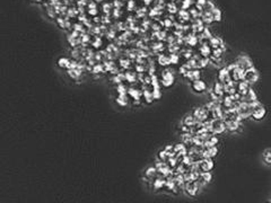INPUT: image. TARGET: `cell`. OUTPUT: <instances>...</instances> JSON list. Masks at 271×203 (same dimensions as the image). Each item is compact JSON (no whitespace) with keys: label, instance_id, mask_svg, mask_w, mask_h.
I'll list each match as a JSON object with an SVG mask.
<instances>
[{"label":"cell","instance_id":"cell-7","mask_svg":"<svg viewBox=\"0 0 271 203\" xmlns=\"http://www.w3.org/2000/svg\"><path fill=\"white\" fill-rule=\"evenodd\" d=\"M237 85L238 83H236V81H228L226 84H224V89H225V93L227 94V95H234L237 93Z\"/></svg>","mask_w":271,"mask_h":203},{"label":"cell","instance_id":"cell-24","mask_svg":"<svg viewBox=\"0 0 271 203\" xmlns=\"http://www.w3.org/2000/svg\"><path fill=\"white\" fill-rule=\"evenodd\" d=\"M156 173H157V168L149 167V168H147V171H146V173H145V175H146V177H148V178H153V177L156 175Z\"/></svg>","mask_w":271,"mask_h":203},{"label":"cell","instance_id":"cell-18","mask_svg":"<svg viewBox=\"0 0 271 203\" xmlns=\"http://www.w3.org/2000/svg\"><path fill=\"white\" fill-rule=\"evenodd\" d=\"M70 64H71V61L68 59V58H60L58 60V66L60 68H62V69H69L70 68Z\"/></svg>","mask_w":271,"mask_h":203},{"label":"cell","instance_id":"cell-2","mask_svg":"<svg viewBox=\"0 0 271 203\" xmlns=\"http://www.w3.org/2000/svg\"><path fill=\"white\" fill-rule=\"evenodd\" d=\"M260 78V73L259 71L255 69L254 67L253 68H250V69H247L245 70V76H244V80L246 81L249 85L251 84H255Z\"/></svg>","mask_w":271,"mask_h":203},{"label":"cell","instance_id":"cell-16","mask_svg":"<svg viewBox=\"0 0 271 203\" xmlns=\"http://www.w3.org/2000/svg\"><path fill=\"white\" fill-rule=\"evenodd\" d=\"M197 123H198V121L195 120V117L193 115H187L183 120V124L189 127H193Z\"/></svg>","mask_w":271,"mask_h":203},{"label":"cell","instance_id":"cell-32","mask_svg":"<svg viewBox=\"0 0 271 203\" xmlns=\"http://www.w3.org/2000/svg\"><path fill=\"white\" fill-rule=\"evenodd\" d=\"M168 9H170V12H177L175 4H170V5H168Z\"/></svg>","mask_w":271,"mask_h":203},{"label":"cell","instance_id":"cell-23","mask_svg":"<svg viewBox=\"0 0 271 203\" xmlns=\"http://www.w3.org/2000/svg\"><path fill=\"white\" fill-rule=\"evenodd\" d=\"M263 160L268 165H271V149H267L263 152Z\"/></svg>","mask_w":271,"mask_h":203},{"label":"cell","instance_id":"cell-26","mask_svg":"<svg viewBox=\"0 0 271 203\" xmlns=\"http://www.w3.org/2000/svg\"><path fill=\"white\" fill-rule=\"evenodd\" d=\"M212 16H214V22H220L221 20V12H220L219 9L216 8L212 12Z\"/></svg>","mask_w":271,"mask_h":203},{"label":"cell","instance_id":"cell-9","mask_svg":"<svg viewBox=\"0 0 271 203\" xmlns=\"http://www.w3.org/2000/svg\"><path fill=\"white\" fill-rule=\"evenodd\" d=\"M191 88L195 93H203L206 89H207V85H206V83H204L203 80L199 79V80H195V81L192 83Z\"/></svg>","mask_w":271,"mask_h":203},{"label":"cell","instance_id":"cell-8","mask_svg":"<svg viewBox=\"0 0 271 203\" xmlns=\"http://www.w3.org/2000/svg\"><path fill=\"white\" fill-rule=\"evenodd\" d=\"M231 73L228 71L227 68H223L219 70V73H218V81L223 83V84H226L228 81H231Z\"/></svg>","mask_w":271,"mask_h":203},{"label":"cell","instance_id":"cell-13","mask_svg":"<svg viewBox=\"0 0 271 203\" xmlns=\"http://www.w3.org/2000/svg\"><path fill=\"white\" fill-rule=\"evenodd\" d=\"M266 114H267V111H266V108L261 107V108H259V110H256V111L253 112V113H252L251 117H253L255 121H260V120H262L263 117L266 116Z\"/></svg>","mask_w":271,"mask_h":203},{"label":"cell","instance_id":"cell-4","mask_svg":"<svg viewBox=\"0 0 271 203\" xmlns=\"http://www.w3.org/2000/svg\"><path fill=\"white\" fill-rule=\"evenodd\" d=\"M209 114H210V112L208 111L206 107H197L192 115L194 116L198 122H206V120L208 119Z\"/></svg>","mask_w":271,"mask_h":203},{"label":"cell","instance_id":"cell-22","mask_svg":"<svg viewBox=\"0 0 271 203\" xmlns=\"http://www.w3.org/2000/svg\"><path fill=\"white\" fill-rule=\"evenodd\" d=\"M165 184H166V181H165V179L157 178V179H155V182H154V188H155V190H160V188H162L163 186H165Z\"/></svg>","mask_w":271,"mask_h":203},{"label":"cell","instance_id":"cell-10","mask_svg":"<svg viewBox=\"0 0 271 203\" xmlns=\"http://www.w3.org/2000/svg\"><path fill=\"white\" fill-rule=\"evenodd\" d=\"M249 90H250V85L247 84L245 80L239 81L238 85H237V94H239L242 97H244L249 93Z\"/></svg>","mask_w":271,"mask_h":203},{"label":"cell","instance_id":"cell-1","mask_svg":"<svg viewBox=\"0 0 271 203\" xmlns=\"http://www.w3.org/2000/svg\"><path fill=\"white\" fill-rule=\"evenodd\" d=\"M210 127H211V131L214 132V134H220V133H224L226 130V124H225L224 120L212 119L210 121Z\"/></svg>","mask_w":271,"mask_h":203},{"label":"cell","instance_id":"cell-29","mask_svg":"<svg viewBox=\"0 0 271 203\" xmlns=\"http://www.w3.org/2000/svg\"><path fill=\"white\" fill-rule=\"evenodd\" d=\"M192 5H193V1L192 0H184L182 2V10H185V9L190 8Z\"/></svg>","mask_w":271,"mask_h":203},{"label":"cell","instance_id":"cell-11","mask_svg":"<svg viewBox=\"0 0 271 203\" xmlns=\"http://www.w3.org/2000/svg\"><path fill=\"white\" fill-rule=\"evenodd\" d=\"M225 124H226V130L229 132H235L237 131V129H241V123L235 120L227 121V122H225Z\"/></svg>","mask_w":271,"mask_h":203},{"label":"cell","instance_id":"cell-6","mask_svg":"<svg viewBox=\"0 0 271 203\" xmlns=\"http://www.w3.org/2000/svg\"><path fill=\"white\" fill-rule=\"evenodd\" d=\"M199 166L202 173H207L214 168V161L211 160V158H203L199 161Z\"/></svg>","mask_w":271,"mask_h":203},{"label":"cell","instance_id":"cell-3","mask_svg":"<svg viewBox=\"0 0 271 203\" xmlns=\"http://www.w3.org/2000/svg\"><path fill=\"white\" fill-rule=\"evenodd\" d=\"M236 64L238 66V68L243 69V70H247L250 68H253V62L250 56H239L236 60Z\"/></svg>","mask_w":271,"mask_h":203},{"label":"cell","instance_id":"cell-25","mask_svg":"<svg viewBox=\"0 0 271 203\" xmlns=\"http://www.w3.org/2000/svg\"><path fill=\"white\" fill-rule=\"evenodd\" d=\"M142 96L145 98V102H147L148 104H150L154 100V97H153V93H150L149 90H145L142 93Z\"/></svg>","mask_w":271,"mask_h":203},{"label":"cell","instance_id":"cell-33","mask_svg":"<svg viewBox=\"0 0 271 203\" xmlns=\"http://www.w3.org/2000/svg\"><path fill=\"white\" fill-rule=\"evenodd\" d=\"M172 1H174V0H172Z\"/></svg>","mask_w":271,"mask_h":203},{"label":"cell","instance_id":"cell-5","mask_svg":"<svg viewBox=\"0 0 271 203\" xmlns=\"http://www.w3.org/2000/svg\"><path fill=\"white\" fill-rule=\"evenodd\" d=\"M174 80H175V78H174V76L172 75V72L166 70V71H164V73L162 75V81H160V84H162L163 87L168 88L174 84Z\"/></svg>","mask_w":271,"mask_h":203},{"label":"cell","instance_id":"cell-14","mask_svg":"<svg viewBox=\"0 0 271 203\" xmlns=\"http://www.w3.org/2000/svg\"><path fill=\"white\" fill-rule=\"evenodd\" d=\"M256 100H258L256 98V94H255V92L253 89H251V88H250V90H249V93H247L246 95L244 96V97H242V102H247V103L254 102Z\"/></svg>","mask_w":271,"mask_h":203},{"label":"cell","instance_id":"cell-31","mask_svg":"<svg viewBox=\"0 0 271 203\" xmlns=\"http://www.w3.org/2000/svg\"><path fill=\"white\" fill-rule=\"evenodd\" d=\"M170 58H171V63L172 64H177V62H179V56H176V54H172Z\"/></svg>","mask_w":271,"mask_h":203},{"label":"cell","instance_id":"cell-30","mask_svg":"<svg viewBox=\"0 0 271 203\" xmlns=\"http://www.w3.org/2000/svg\"><path fill=\"white\" fill-rule=\"evenodd\" d=\"M116 90L119 92V95H123V94H127V89H125V87H124V85H122V84L118 85V87H116Z\"/></svg>","mask_w":271,"mask_h":203},{"label":"cell","instance_id":"cell-28","mask_svg":"<svg viewBox=\"0 0 271 203\" xmlns=\"http://www.w3.org/2000/svg\"><path fill=\"white\" fill-rule=\"evenodd\" d=\"M200 51H201V54H202L203 58H208V56H210V50H209V48L206 46V45L202 46V49H201Z\"/></svg>","mask_w":271,"mask_h":203},{"label":"cell","instance_id":"cell-15","mask_svg":"<svg viewBox=\"0 0 271 203\" xmlns=\"http://www.w3.org/2000/svg\"><path fill=\"white\" fill-rule=\"evenodd\" d=\"M174 152L176 154V156H187V147L184 144H179L174 147Z\"/></svg>","mask_w":271,"mask_h":203},{"label":"cell","instance_id":"cell-20","mask_svg":"<svg viewBox=\"0 0 271 203\" xmlns=\"http://www.w3.org/2000/svg\"><path fill=\"white\" fill-rule=\"evenodd\" d=\"M116 103L119 104L120 106H125L128 105V97H127V94H123V95H119L116 97Z\"/></svg>","mask_w":271,"mask_h":203},{"label":"cell","instance_id":"cell-12","mask_svg":"<svg viewBox=\"0 0 271 203\" xmlns=\"http://www.w3.org/2000/svg\"><path fill=\"white\" fill-rule=\"evenodd\" d=\"M185 78L187 80H190V81H195V80H199L200 79V71L198 69H192V70H189L187 73L185 75Z\"/></svg>","mask_w":271,"mask_h":203},{"label":"cell","instance_id":"cell-27","mask_svg":"<svg viewBox=\"0 0 271 203\" xmlns=\"http://www.w3.org/2000/svg\"><path fill=\"white\" fill-rule=\"evenodd\" d=\"M153 97H154V100H160V97H162V94H160V88H154V90H153Z\"/></svg>","mask_w":271,"mask_h":203},{"label":"cell","instance_id":"cell-21","mask_svg":"<svg viewBox=\"0 0 271 203\" xmlns=\"http://www.w3.org/2000/svg\"><path fill=\"white\" fill-rule=\"evenodd\" d=\"M158 62H160V66H164V67H167L171 64V58H168L166 56H160V59H158Z\"/></svg>","mask_w":271,"mask_h":203},{"label":"cell","instance_id":"cell-19","mask_svg":"<svg viewBox=\"0 0 271 203\" xmlns=\"http://www.w3.org/2000/svg\"><path fill=\"white\" fill-rule=\"evenodd\" d=\"M202 20H203V23H206V24H210V23H212V22H214L212 12H202Z\"/></svg>","mask_w":271,"mask_h":203},{"label":"cell","instance_id":"cell-17","mask_svg":"<svg viewBox=\"0 0 271 203\" xmlns=\"http://www.w3.org/2000/svg\"><path fill=\"white\" fill-rule=\"evenodd\" d=\"M200 183L201 184H208L211 182L212 179V175L210 174V171H207V173H201L200 175Z\"/></svg>","mask_w":271,"mask_h":203}]
</instances>
